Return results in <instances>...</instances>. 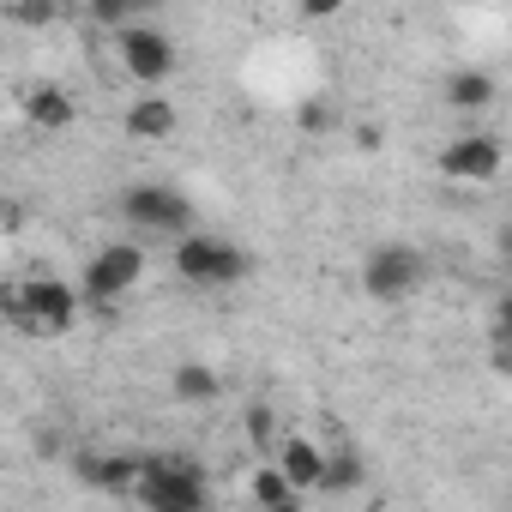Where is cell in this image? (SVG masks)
Masks as SVG:
<instances>
[{"mask_svg":"<svg viewBox=\"0 0 512 512\" xmlns=\"http://www.w3.org/2000/svg\"><path fill=\"white\" fill-rule=\"evenodd\" d=\"M115 49H121V67H127V79H139V85H163V79H175V37L169 31H157V25H127L121 37H115Z\"/></svg>","mask_w":512,"mask_h":512,"instance_id":"7","label":"cell"},{"mask_svg":"<svg viewBox=\"0 0 512 512\" xmlns=\"http://www.w3.org/2000/svg\"><path fill=\"white\" fill-rule=\"evenodd\" d=\"M440 175H446V181H494V175H500V139L464 133V139L440 145Z\"/></svg>","mask_w":512,"mask_h":512,"instance_id":"8","label":"cell"},{"mask_svg":"<svg viewBox=\"0 0 512 512\" xmlns=\"http://www.w3.org/2000/svg\"><path fill=\"white\" fill-rule=\"evenodd\" d=\"M272 464H278V476H284L296 494H314V488H320V470H326V452H320L308 434H284Z\"/></svg>","mask_w":512,"mask_h":512,"instance_id":"10","label":"cell"},{"mask_svg":"<svg viewBox=\"0 0 512 512\" xmlns=\"http://www.w3.org/2000/svg\"><path fill=\"white\" fill-rule=\"evenodd\" d=\"M247 488H253V506H260V512H272V506L296 500V488H290V482L278 476V464H272V458H266L260 470H253V482H247Z\"/></svg>","mask_w":512,"mask_h":512,"instance_id":"16","label":"cell"},{"mask_svg":"<svg viewBox=\"0 0 512 512\" xmlns=\"http://www.w3.org/2000/svg\"><path fill=\"white\" fill-rule=\"evenodd\" d=\"M121 217H127L133 229L175 235V241L193 229V205H187V193H175V187H163V181H139V187H127V193H121Z\"/></svg>","mask_w":512,"mask_h":512,"instance_id":"5","label":"cell"},{"mask_svg":"<svg viewBox=\"0 0 512 512\" xmlns=\"http://www.w3.org/2000/svg\"><path fill=\"white\" fill-rule=\"evenodd\" d=\"M13 19H19V25H49L55 7H13Z\"/></svg>","mask_w":512,"mask_h":512,"instance_id":"19","label":"cell"},{"mask_svg":"<svg viewBox=\"0 0 512 512\" xmlns=\"http://www.w3.org/2000/svg\"><path fill=\"white\" fill-rule=\"evenodd\" d=\"M25 121L37 133H67L79 121V97H67L61 85H31L25 91Z\"/></svg>","mask_w":512,"mask_h":512,"instance_id":"11","label":"cell"},{"mask_svg":"<svg viewBox=\"0 0 512 512\" xmlns=\"http://www.w3.org/2000/svg\"><path fill=\"white\" fill-rule=\"evenodd\" d=\"M79 290L67 278H25V284H0V314L31 338H55L79 320Z\"/></svg>","mask_w":512,"mask_h":512,"instance_id":"1","label":"cell"},{"mask_svg":"<svg viewBox=\"0 0 512 512\" xmlns=\"http://www.w3.org/2000/svg\"><path fill=\"white\" fill-rule=\"evenodd\" d=\"M133 494L145 512H211V476L187 452H151Z\"/></svg>","mask_w":512,"mask_h":512,"instance_id":"2","label":"cell"},{"mask_svg":"<svg viewBox=\"0 0 512 512\" xmlns=\"http://www.w3.org/2000/svg\"><path fill=\"white\" fill-rule=\"evenodd\" d=\"M175 127H181V115H175L169 97H133L127 103V133L133 139H169Z\"/></svg>","mask_w":512,"mask_h":512,"instance_id":"12","label":"cell"},{"mask_svg":"<svg viewBox=\"0 0 512 512\" xmlns=\"http://www.w3.org/2000/svg\"><path fill=\"white\" fill-rule=\"evenodd\" d=\"M296 121H302V133H326V127H332V109H326V103H302Z\"/></svg>","mask_w":512,"mask_h":512,"instance_id":"18","label":"cell"},{"mask_svg":"<svg viewBox=\"0 0 512 512\" xmlns=\"http://www.w3.org/2000/svg\"><path fill=\"white\" fill-rule=\"evenodd\" d=\"M169 392H175L181 404H211V398L223 392V374H217V368H205V362H175Z\"/></svg>","mask_w":512,"mask_h":512,"instance_id":"13","label":"cell"},{"mask_svg":"<svg viewBox=\"0 0 512 512\" xmlns=\"http://www.w3.org/2000/svg\"><path fill=\"white\" fill-rule=\"evenodd\" d=\"M362 482H368V458H362V452H350V446L326 452V470H320V494H356Z\"/></svg>","mask_w":512,"mask_h":512,"instance_id":"14","label":"cell"},{"mask_svg":"<svg viewBox=\"0 0 512 512\" xmlns=\"http://www.w3.org/2000/svg\"><path fill=\"white\" fill-rule=\"evenodd\" d=\"M272 434H278V422H272V404H253V410H247V440L260 446V452H272Z\"/></svg>","mask_w":512,"mask_h":512,"instance_id":"17","label":"cell"},{"mask_svg":"<svg viewBox=\"0 0 512 512\" xmlns=\"http://www.w3.org/2000/svg\"><path fill=\"white\" fill-rule=\"evenodd\" d=\"M272 512H308V506H302V494H296V500H284V506H272Z\"/></svg>","mask_w":512,"mask_h":512,"instance_id":"21","label":"cell"},{"mask_svg":"<svg viewBox=\"0 0 512 512\" xmlns=\"http://www.w3.org/2000/svg\"><path fill=\"white\" fill-rule=\"evenodd\" d=\"M73 470H79V482L97 488V494H133L145 458H139V452H79Z\"/></svg>","mask_w":512,"mask_h":512,"instance_id":"9","label":"cell"},{"mask_svg":"<svg viewBox=\"0 0 512 512\" xmlns=\"http://www.w3.org/2000/svg\"><path fill=\"white\" fill-rule=\"evenodd\" d=\"M422 278H428V260H422L416 247H404V241L374 247L368 266H362V290H368L374 302H404V296L422 290Z\"/></svg>","mask_w":512,"mask_h":512,"instance_id":"6","label":"cell"},{"mask_svg":"<svg viewBox=\"0 0 512 512\" xmlns=\"http://www.w3.org/2000/svg\"><path fill=\"white\" fill-rule=\"evenodd\" d=\"M356 145H362V151H380V145H386V127H374V121L356 127Z\"/></svg>","mask_w":512,"mask_h":512,"instance_id":"20","label":"cell"},{"mask_svg":"<svg viewBox=\"0 0 512 512\" xmlns=\"http://www.w3.org/2000/svg\"><path fill=\"white\" fill-rule=\"evenodd\" d=\"M139 278H145V247L139 241H109V247L91 253V266H85V278L73 290H79V302L115 308V302H127L139 290Z\"/></svg>","mask_w":512,"mask_h":512,"instance_id":"4","label":"cell"},{"mask_svg":"<svg viewBox=\"0 0 512 512\" xmlns=\"http://www.w3.org/2000/svg\"><path fill=\"white\" fill-rule=\"evenodd\" d=\"M446 103H452V109H488V103H494V73H482V67L452 73V79H446Z\"/></svg>","mask_w":512,"mask_h":512,"instance_id":"15","label":"cell"},{"mask_svg":"<svg viewBox=\"0 0 512 512\" xmlns=\"http://www.w3.org/2000/svg\"><path fill=\"white\" fill-rule=\"evenodd\" d=\"M247 266H253V260H247L235 241H223V235L187 229V235L175 241V278L193 284V290H229V284L247 278Z\"/></svg>","mask_w":512,"mask_h":512,"instance_id":"3","label":"cell"}]
</instances>
